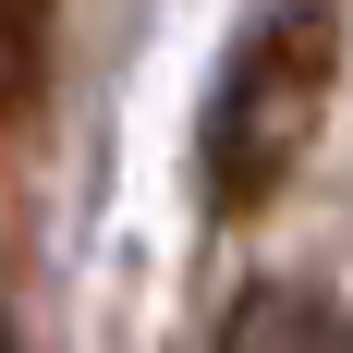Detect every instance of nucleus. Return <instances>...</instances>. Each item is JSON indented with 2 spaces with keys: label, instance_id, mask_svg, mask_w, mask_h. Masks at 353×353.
I'll use <instances>...</instances> for the list:
<instances>
[{
  "label": "nucleus",
  "instance_id": "obj_1",
  "mask_svg": "<svg viewBox=\"0 0 353 353\" xmlns=\"http://www.w3.org/2000/svg\"><path fill=\"white\" fill-rule=\"evenodd\" d=\"M329 73H341V12H329V0H281V12H256V25L232 37L219 98H208V122H195V171H208L219 219H256L292 183V159L317 146Z\"/></svg>",
  "mask_w": 353,
  "mask_h": 353
},
{
  "label": "nucleus",
  "instance_id": "obj_2",
  "mask_svg": "<svg viewBox=\"0 0 353 353\" xmlns=\"http://www.w3.org/2000/svg\"><path fill=\"white\" fill-rule=\"evenodd\" d=\"M219 353H353V305H329L317 281H256L219 317Z\"/></svg>",
  "mask_w": 353,
  "mask_h": 353
},
{
  "label": "nucleus",
  "instance_id": "obj_3",
  "mask_svg": "<svg viewBox=\"0 0 353 353\" xmlns=\"http://www.w3.org/2000/svg\"><path fill=\"white\" fill-rule=\"evenodd\" d=\"M61 61V0H0V122H37Z\"/></svg>",
  "mask_w": 353,
  "mask_h": 353
}]
</instances>
